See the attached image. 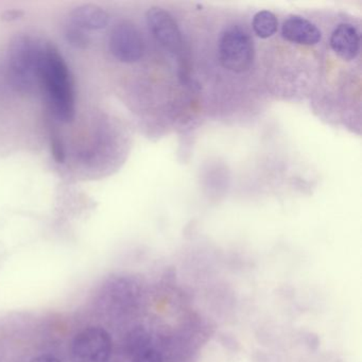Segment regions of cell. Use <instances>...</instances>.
<instances>
[{
  "label": "cell",
  "instance_id": "8fae6325",
  "mask_svg": "<svg viewBox=\"0 0 362 362\" xmlns=\"http://www.w3.org/2000/svg\"><path fill=\"white\" fill-rule=\"evenodd\" d=\"M64 37L67 43L76 49H86L90 44V37H88V33L71 24L67 25L65 28Z\"/></svg>",
  "mask_w": 362,
  "mask_h": 362
},
{
  "label": "cell",
  "instance_id": "4fadbf2b",
  "mask_svg": "<svg viewBox=\"0 0 362 362\" xmlns=\"http://www.w3.org/2000/svg\"><path fill=\"white\" fill-rule=\"evenodd\" d=\"M50 149L54 160L58 164H63L65 162V149L60 137L57 135H52L50 137Z\"/></svg>",
  "mask_w": 362,
  "mask_h": 362
},
{
  "label": "cell",
  "instance_id": "8992f818",
  "mask_svg": "<svg viewBox=\"0 0 362 362\" xmlns=\"http://www.w3.org/2000/svg\"><path fill=\"white\" fill-rule=\"evenodd\" d=\"M148 29L153 39L165 49L177 52L182 48V35L179 26L169 12L152 8L146 16Z\"/></svg>",
  "mask_w": 362,
  "mask_h": 362
},
{
  "label": "cell",
  "instance_id": "30bf717a",
  "mask_svg": "<svg viewBox=\"0 0 362 362\" xmlns=\"http://www.w3.org/2000/svg\"><path fill=\"white\" fill-rule=\"evenodd\" d=\"M252 27L258 37L268 39L276 33L279 21L272 12L260 11L254 16Z\"/></svg>",
  "mask_w": 362,
  "mask_h": 362
},
{
  "label": "cell",
  "instance_id": "5bb4252c",
  "mask_svg": "<svg viewBox=\"0 0 362 362\" xmlns=\"http://www.w3.org/2000/svg\"><path fill=\"white\" fill-rule=\"evenodd\" d=\"M23 16H24V12L20 11V10H11V11L5 12L1 20L5 22H14V21L22 18Z\"/></svg>",
  "mask_w": 362,
  "mask_h": 362
},
{
  "label": "cell",
  "instance_id": "9c48e42d",
  "mask_svg": "<svg viewBox=\"0 0 362 362\" xmlns=\"http://www.w3.org/2000/svg\"><path fill=\"white\" fill-rule=\"evenodd\" d=\"M330 46L343 60H354L360 52L359 33L353 25L340 24L332 33Z\"/></svg>",
  "mask_w": 362,
  "mask_h": 362
},
{
  "label": "cell",
  "instance_id": "3957f363",
  "mask_svg": "<svg viewBox=\"0 0 362 362\" xmlns=\"http://www.w3.org/2000/svg\"><path fill=\"white\" fill-rule=\"evenodd\" d=\"M220 63L233 73H245L254 61V45L251 37L240 28H230L219 42Z\"/></svg>",
  "mask_w": 362,
  "mask_h": 362
},
{
  "label": "cell",
  "instance_id": "6da1fadb",
  "mask_svg": "<svg viewBox=\"0 0 362 362\" xmlns=\"http://www.w3.org/2000/svg\"><path fill=\"white\" fill-rule=\"evenodd\" d=\"M39 80L45 88L54 115L60 122H73L76 114L73 76L62 54L52 44H45Z\"/></svg>",
  "mask_w": 362,
  "mask_h": 362
},
{
  "label": "cell",
  "instance_id": "7a4b0ae2",
  "mask_svg": "<svg viewBox=\"0 0 362 362\" xmlns=\"http://www.w3.org/2000/svg\"><path fill=\"white\" fill-rule=\"evenodd\" d=\"M45 44L30 35H21L10 43L7 54V76L16 92L30 93L39 80L40 65Z\"/></svg>",
  "mask_w": 362,
  "mask_h": 362
},
{
  "label": "cell",
  "instance_id": "277c9868",
  "mask_svg": "<svg viewBox=\"0 0 362 362\" xmlns=\"http://www.w3.org/2000/svg\"><path fill=\"white\" fill-rule=\"evenodd\" d=\"M111 354V336L105 328L99 326L82 330L71 345L73 362H107Z\"/></svg>",
  "mask_w": 362,
  "mask_h": 362
},
{
  "label": "cell",
  "instance_id": "ba28073f",
  "mask_svg": "<svg viewBox=\"0 0 362 362\" xmlns=\"http://www.w3.org/2000/svg\"><path fill=\"white\" fill-rule=\"evenodd\" d=\"M110 16L103 8L97 5L78 6L69 16V24L86 31H99L109 25Z\"/></svg>",
  "mask_w": 362,
  "mask_h": 362
},
{
  "label": "cell",
  "instance_id": "9a60e30c",
  "mask_svg": "<svg viewBox=\"0 0 362 362\" xmlns=\"http://www.w3.org/2000/svg\"><path fill=\"white\" fill-rule=\"evenodd\" d=\"M31 362H62L59 358L54 357V356L49 355H41L39 357L35 358L31 360Z\"/></svg>",
  "mask_w": 362,
  "mask_h": 362
},
{
  "label": "cell",
  "instance_id": "52a82bcc",
  "mask_svg": "<svg viewBox=\"0 0 362 362\" xmlns=\"http://www.w3.org/2000/svg\"><path fill=\"white\" fill-rule=\"evenodd\" d=\"M284 39L298 45H317L322 39L321 31L313 23L302 16H291L281 28Z\"/></svg>",
  "mask_w": 362,
  "mask_h": 362
},
{
  "label": "cell",
  "instance_id": "7c38bea8",
  "mask_svg": "<svg viewBox=\"0 0 362 362\" xmlns=\"http://www.w3.org/2000/svg\"><path fill=\"white\" fill-rule=\"evenodd\" d=\"M133 362H163V357L153 347L146 346L134 354Z\"/></svg>",
  "mask_w": 362,
  "mask_h": 362
},
{
  "label": "cell",
  "instance_id": "5b68a950",
  "mask_svg": "<svg viewBox=\"0 0 362 362\" xmlns=\"http://www.w3.org/2000/svg\"><path fill=\"white\" fill-rule=\"evenodd\" d=\"M110 52L126 64L139 62L145 54V43L137 27L128 21L115 25L109 41Z\"/></svg>",
  "mask_w": 362,
  "mask_h": 362
}]
</instances>
